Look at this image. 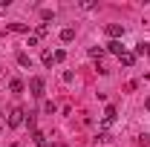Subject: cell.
I'll use <instances>...</instances> for the list:
<instances>
[{
  "label": "cell",
  "mask_w": 150,
  "mask_h": 147,
  "mask_svg": "<svg viewBox=\"0 0 150 147\" xmlns=\"http://www.w3.org/2000/svg\"><path fill=\"white\" fill-rule=\"evenodd\" d=\"M23 121H26V112L20 110V107H15V110L9 112V127H20Z\"/></svg>",
  "instance_id": "obj_1"
},
{
  "label": "cell",
  "mask_w": 150,
  "mask_h": 147,
  "mask_svg": "<svg viewBox=\"0 0 150 147\" xmlns=\"http://www.w3.org/2000/svg\"><path fill=\"white\" fill-rule=\"evenodd\" d=\"M29 92H32L35 98H43V78H40V75H35V78L29 81Z\"/></svg>",
  "instance_id": "obj_2"
},
{
  "label": "cell",
  "mask_w": 150,
  "mask_h": 147,
  "mask_svg": "<svg viewBox=\"0 0 150 147\" xmlns=\"http://www.w3.org/2000/svg\"><path fill=\"white\" fill-rule=\"evenodd\" d=\"M107 35H110L112 40H118V37L124 35V26H121V23H110V26H107Z\"/></svg>",
  "instance_id": "obj_3"
},
{
  "label": "cell",
  "mask_w": 150,
  "mask_h": 147,
  "mask_svg": "<svg viewBox=\"0 0 150 147\" xmlns=\"http://www.w3.org/2000/svg\"><path fill=\"white\" fill-rule=\"evenodd\" d=\"M107 52H112V55H124V46H121V40H110V43H107Z\"/></svg>",
  "instance_id": "obj_4"
},
{
  "label": "cell",
  "mask_w": 150,
  "mask_h": 147,
  "mask_svg": "<svg viewBox=\"0 0 150 147\" xmlns=\"http://www.w3.org/2000/svg\"><path fill=\"white\" fill-rule=\"evenodd\" d=\"M32 139H35V147H49V141H46V136H43L40 130H35V133H32Z\"/></svg>",
  "instance_id": "obj_5"
},
{
  "label": "cell",
  "mask_w": 150,
  "mask_h": 147,
  "mask_svg": "<svg viewBox=\"0 0 150 147\" xmlns=\"http://www.w3.org/2000/svg\"><path fill=\"white\" fill-rule=\"evenodd\" d=\"M112 121H115V107H112V104H110V107H107V110H104V124H107V127H110Z\"/></svg>",
  "instance_id": "obj_6"
},
{
  "label": "cell",
  "mask_w": 150,
  "mask_h": 147,
  "mask_svg": "<svg viewBox=\"0 0 150 147\" xmlns=\"http://www.w3.org/2000/svg\"><path fill=\"white\" fill-rule=\"evenodd\" d=\"M61 40H64V43H72L75 40V29H61Z\"/></svg>",
  "instance_id": "obj_7"
},
{
  "label": "cell",
  "mask_w": 150,
  "mask_h": 147,
  "mask_svg": "<svg viewBox=\"0 0 150 147\" xmlns=\"http://www.w3.org/2000/svg\"><path fill=\"white\" fill-rule=\"evenodd\" d=\"M121 64H124V66H133V64H136V52H124V55H121Z\"/></svg>",
  "instance_id": "obj_8"
},
{
  "label": "cell",
  "mask_w": 150,
  "mask_h": 147,
  "mask_svg": "<svg viewBox=\"0 0 150 147\" xmlns=\"http://www.w3.org/2000/svg\"><path fill=\"white\" fill-rule=\"evenodd\" d=\"M18 64L20 66H32V58L26 55V52H18Z\"/></svg>",
  "instance_id": "obj_9"
},
{
  "label": "cell",
  "mask_w": 150,
  "mask_h": 147,
  "mask_svg": "<svg viewBox=\"0 0 150 147\" xmlns=\"http://www.w3.org/2000/svg\"><path fill=\"white\" fill-rule=\"evenodd\" d=\"M40 61H43V66H52V64H55V58H52V52H49V49L43 52V58H40Z\"/></svg>",
  "instance_id": "obj_10"
},
{
  "label": "cell",
  "mask_w": 150,
  "mask_h": 147,
  "mask_svg": "<svg viewBox=\"0 0 150 147\" xmlns=\"http://www.w3.org/2000/svg\"><path fill=\"white\" fill-rule=\"evenodd\" d=\"M46 32H49V29H46V23H38V29H35V37L40 40V37L46 35Z\"/></svg>",
  "instance_id": "obj_11"
},
{
  "label": "cell",
  "mask_w": 150,
  "mask_h": 147,
  "mask_svg": "<svg viewBox=\"0 0 150 147\" xmlns=\"http://www.w3.org/2000/svg\"><path fill=\"white\" fill-rule=\"evenodd\" d=\"M29 130H35V112H26V121H23Z\"/></svg>",
  "instance_id": "obj_12"
},
{
  "label": "cell",
  "mask_w": 150,
  "mask_h": 147,
  "mask_svg": "<svg viewBox=\"0 0 150 147\" xmlns=\"http://www.w3.org/2000/svg\"><path fill=\"white\" fill-rule=\"evenodd\" d=\"M9 29H12V32H29V26H26V23H12Z\"/></svg>",
  "instance_id": "obj_13"
},
{
  "label": "cell",
  "mask_w": 150,
  "mask_h": 147,
  "mask_svg": "<svg viewBox=\"0 0 150 147\" xmlns=\"http://www.w3.org/2000/svg\"><path fill=\"white\" fill-rule=\"evenodd\" d=\"M9 90H12V92H23V84H20L18 78H15V81H12V84H9Z\"/></svg>",
  "instance_id": "obj_14"
},
{
  "label": "cell",
  "mask_w": 150,
  "mask_h": 147,
  "mask_svg": "<svg viewBox=\"0 0 150 147\" xmlns=\"http://www.w3.org/2000/svg\"><path fill=\"white\" fill-rule=\"evenodd\" d=\"M52 58H55V64H61V61L67 58V52H64V49H58V52H52Z\"/></svg>",
  "instance_id": "obj_15"
},
{
  "label": "cell",
  "mask_w": 150,
  "mask_h": 147,
  "mask_svg": "<svg viewBox=\"0 0 150 147\" xmlns=\"http://www.w3.org/2000/svg\"><path fill=\"white\" fill-rule=\"evenodd\" d=\"M40 18H43V20H52V18H55V12H52V9H43V12H40Z\"/></svg>",
  "instance_id": "obj_16"
},
{
  "label": "cell",
  "mask_w": 150,
  "mask_h": 147,
  "mask_svg": "<svg viewBox=\"0 0 150 147\" xmlns=\"http://www.w3.org/2000/svg\"><path fill=\"white\" fill-rule=\"evenodd\" d=\"M90 55H93V58H101V55H104V49H101V46H93V49H90Z\"/></svg>",
  "instance_id": "obj_17"
},
{
  "label": "cell",
  "mask_w": 150,
  "mask_h": 147,
  "mask_svg": "<svg viewBox=\"0 0 150 147\" xmlns=\"http://www.w3.org/2000/svg\"><path fill=\"white\" fill-rule=\"evenodd\" d=\"M144 52H147V55H150V43H144Z\"/></svg>",
  "instance_id": "obj_18"
},
{
  "label": "cell",
  "mask_w": 150,
  "mask_h": 147,
  "mask_svg": "<svg viewBox=\"0 0 150 147\" xmlns=\"http://www.w3.org/2000/svg\"><path fill=\"white\" fill-rule=\"evenodd\" d=\"M144 107H147V110H150V98H147V101H144Z\"/></svg>",
  "instance_id": "obj_19"
},
{
  "label": "cell",
  "mask_w": 150,
  "mask_h": 147,
  "mask_svg": "<svg viewBox=\"0 0 150 147\" xmlns=\"http://www.w3.org/2000/svg\"><path fill=\"white\" fill-rule=\"evenodd\" d=\"M0 133H3V124H0Z\"/></svg>",
  "instance_id": "obj_20"
},
{
  "label": "cell",
  "mask_w": 150,
  "mask_h": 147,
  "mask_svg": "<svg viewBox=\"0 0 150 147\" xmlns=\"http://www.w3.org/2000/svg\"><path fill=\"white\" fill-rule=\"evenodd\" d=\"M12 147H15V144H12Z\"/></svg>",
  "instance_id": "obj_21"
}]
</instances>
